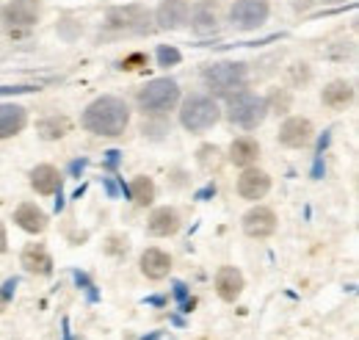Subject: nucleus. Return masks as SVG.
I'll use <instances>...</instances> for the list:
<instances>
[{
  "instance_id": "f257e3e1",
  "label": "nucleus",
  "mask_w": 359,
  "mask_h": 340,
  "mask_svg": "<svg viewBox=\"0 0 359 340\" xmlns=\"http://www.w3.org/2000/svg\"><path fill=\"white\" fill-rule=\"evenodd\" d=\"M83 128L94 136H105V138H116L122 136L130 125V108L122 97H100L94 100L89 108L83 111Z\"/></svg>"
},
{
  "instance_id": "f03ea898",
  "label": "nucleus",
  "mask_w": 359,
  "mask_h": 340,
  "mask_svg": "<svg viewBox=\"0 0 359 340\" xmlns=\"http://www.w3.org/2000/svg\"><path fill=\"white\" fill-rule=\"evenodd\" d=\"M180 103V86L172 78H155L147 86L138 89V105L144 114L161 117L169 114L175 105Z\"/></svg>"
},
{
  "instance_id": "7ed1b4c3",
  "label": "nucleus",
  "mask_w": 359,
  "mask_h": 340,
  "mask_svg": "<svg viewBox=\"0 0 359 340\" xmlns=\"http://www.w3.org/2000/svg\"><path fill=\"white\" fill-rule=\"evenodd\" d=\"M219 119H222V108L208 94H191L180 108V122L191 133H202V130L213 128Z\"/></svg>"
},
{
  "instance_id": "20e7f679",
  "label": "nucleus",
  "mask_w": 359,
  "mask_h": 340,
  "mask_svg": "<svg viewBox=\"0 0 359 340\" xmlns=\"http://www.w3.org/2000/svg\"><path fill=\"white\" fill-rule=\"evenodd\" d=\"M229 119L243 130H255L263 125V119L269 117V100L252 91H238L229 97Z\"/></svg>"
},
{
  "instance_id": "39448f33",
  "label": "nucleus",
  "mask_w": 359,
  "mask_h": 340,
  "mask_svg": "<svg viewBox=\"0 0 359 340\" xmlns=\"http://www.w3.org/2000/svg\"><path fill=\"white\" fill-rule=\"evenodd\" d=\"M205 84L219 97H232L246 89V67L238 61H222L205 70Z\"/></svg>"
},
{
  "instance_id": "423d86ee",
  "label": "nucleus",
  "mask_w": 359,
  "mask_h": 340,
  "mask_svg": "<svg viewBox=\"0 0 359 340\" xmlns=\"http://www.w3.org/2000/svg\"><path fill=\"white\" fill-rule=\"evenodd\" d=\"M39 11H42L39 0H11V3L3 6L0 20H3V25H6L8 31L17 34V31H28V28H34L36 20H39Z\"/></svg>"
},
{
  "instance_id": "0eeeda50",
  "label": "nucleus",
  "mask_w": 359,
  "mask_h": 340,
  "mask_svg": "<svg viewBox=\"0 0 359 340\" xmlns=\"http://www.w3.org/2000/svg\"><path fill=\"white\" fill-rule=\"evenodd\" d=\"M229 20L241 31H255L269 20V3L266 0H235L229 8Z\"/></svg>"
},
{
  "instance_id": "6e6552de",
  "label": "nucleus",
  "mask_w": 359,
  "mask_h": 340,
  "mask_svg": "<svg viewBox=\"0 0 359 340\" xmlns=\"http://www.w3.org/2000/svg\"><path fill=\"white\" fill-rule=\"evenodd\" d=\"M315 138V128L307 117H290L285 119V125L279 128V141L285 147H293V150H302L307 147Z\"/></svg>"
},
{
  "instance_id": "1a4fd4ad",
  "label": "nucleus",
  "mask_w": 359,
  "mask_h": 340,
  "mask_svg": "<svg viewBox=\"0 0 359 340\" xmlns=\"http://www.w3.org/2000/svg\"><path fill=\"white\" fill-rule=\"evenodd\" d=\"M235 188H238V194H241L243 200L257 202V200H263V197L271 191V177L263 169L246 166V169H243V174L238 177V185H235Z\"/></svg>"
},
{
  "instance_id": "9d476101",
  "label": "nucleus",
  "mask_w": 359,
  "mask_h": 340,
  "mask_svg": "<svg viewBox=\"0 0 359 340\" xmlns=\"http://www.w3.org/2000/svg\"><path fill=\"white\" fill-rule=\"evenodd\" d=\"M149 11L144 6H125V8H114L108 14V25L116 31H147L149 25Z\"/></svg>"
},
{
  "instance_id": "9b49d317",
  "label": "nucleus",
  "mask_w": 359,
  "mask_h": 340,
  "mask_svg": "<svg viewBox=\"0 0 359 340\" xmlns=\"http://www.w3.org/2000/svg\"><path fill=\"white\" fill-rule=\"evenodd\" d=\"M243 233L249 238H269L276 233V213L266 208V205H257L243 216Z\"/></svg>"
},
{
  "instance_id": "f8f14e48",
  "label": "nucleus",
  "mask_w": 359,
  "mask_h": 340,
  "mask_svg": "<svg viewBox=\"0 0 359 340\" xmlns=\"http://www.w3.org/2000/svg\"><path fill=\"white\" fill-rule=\"evenodd\" d=\"M243 288H246V280H243V274L235 266L219 268V274H216V294H219L222 301H235L243 294Z\"/></svg>"
},
{
  "instance_id": "ddd939ff",
  "label": "nucleus",
  "mask_w": 359,
  "mask_h": 340,
  "mask_svg": "<svg viewBox=\"0 0 359 340\" xmlns=\"http://www.w3.org/2000/svg\"><path fill=\"white\" fill-rule=\"evenodd\" d=\"M169 271H172V257L166 255L163 249H158V247L144 249V255H141V274L147 280H163V277H169Z\"/></svg>"
},
{
  "instance_id": "4468645a",
  "label": "nucleus",
  "mask_w": 359,
  "mask_h": 340,
  "mask_svg": "<svg viewBox=\"0 0 359 340\" xmlns=\"http://www.w3.org/2000/svg\"><path fill=\"white\" fill-rule=\"evenodd\" d=\"M188 11H191V6L185 0H163L158 6V14L155 17H158V25L161 28L177 31V28H182L188 22Z\"/></svg>"
},
{
  "instance_id": "2eb2a0df",
  "label": "nucleus",
  "mask_w": 359,
  "mask_h": 340,
  "mask_svg": "<svg viewBox=\"0 0 359 340\" xmlns=\"http://www.w3.org/2000/svg\"><path fill=\"white\" fill-rule=\"evenodd\" d=\"M20 263L25 266L28 274H39V277H47L53 271V257L45 249V244H28L20 255Z\"/></svg>"
},
{
  "instance_id": "dca6fc26",
  "label": "nucleus",
  "mask_w": 359,
  "mask_h": 340,
  "mask_svg": "<svg viewBox=\"0 0 359 340\" xmlns=\"http://www.w3.org/2000/svg\"><path fill=\"white\" fill-rule=\"evenodd\" d=\"M188 14H191V28L196 34H210V31L219 28V6L213 0L196 3L194 11H188Z\"/></svg>"
},
{
  "instance_id": "f3484780",
  "label": "nucleus",
  "mask_w": 359,
  "mask_h": 340,
  "mask_svg": "<svg viewBox=\"0 0 359 340\" xmlns=\"http://www.w3.org/2000/svg\"><path fill=\"white\" fill-rule=\"evenodd\" d=\"M28 122V114L22 105H14V103H0V138H11L17 136L20 130L25 128Z\"/></svg>"
},
{
  "instance_id": "a211bd4d",
  "label": "nucleus",
  "mask_w": 359,
  "mask_h": 340,
  "mask_svg": "<svg viewBox=\"0 0 359 340\" xmlns=\"http://www.w3.org/2000/svg\"><path fill=\"white\" fill-rule=\"evenodd\" d=\"M14 221H17L25 233H31V235H39V233L47 230V213L42 211V208H36L34 202H22V205L14 211Z\"/></svg>"
},
{
  "instance_id": "6ab92c4d",
  "label": "nucleus",
  "mask_w": 359,
  "mask_h": 340,
  "mask_svg": "<svg viewBox=\"0 0 359 340\" xmlns=\"http://www.w3.org/2000/svg\"><path fill=\"white\" fill-rule=\"evenodd\" d=\"M149 235H158V238H169L180 230V213L175 208H158V211L149 216V224H147Z\"/></svg>"
},
{
  "instance_id": "aec40b11",
  "label": "nucleus",
  "mask_w": 359,
  "mask_h": 340,
  "mask_svg": "<svg viewBox=\"0 0 359 340\" xmlns=\"http://www.w3.org/2000/svg\"><path fill=\"white\" fill-rule=\"evenodd\" d=\"M260 158V144L252 138V136H241V138H235L232 144H229V161L235 164V166H252L255 161Z\"/></svg>"
},
{
  "instance_id": "412c9836",
  "label": "nucleus",
  "mask_w": 359,
  "mask_h": 340,
  "mask_svg": "<svg viewBox=\"0 0 359 340\" xmlns=\"http://www.w3.org/2000/svg\"><path fill=\"white\" fill-rule=\"evenodd\" d=\"M31 185H34L36 194L50 197V194L58 191V185H61V174H58L55 166H50V164H39L36 169L31 171Z\"/></svg>"
},
{
  "instance_id": "4be33fe9",
  "label": "nucleus",
  "mask_w": 359,
  "mask_h": 340,
  "mask_svg": "<svg viewBox=\"0 0 359 340\" xmlns=\"http://www.w3.org/2000/svg\"><path fill=\"white\" fill-rule=\"evenodd\" d=\"M320 100H323L326 108H346L354 100V86L348 84V81H332L323 89Z\"/></svg>"
},
{
  "instance_id": "5701e85b",
  "label": "nucleus",
  "mask_w": 359,
  "mask_h": 340,
  "mask_svg": "<svg viewBox=\"0 0 359 340\" xmlns=\"http://www.w3.org/2000/svg\"><path fill=\"white\" fill-rule=\"evenodd\" d=\"M130 197H133L135 205H141V208L152 205L155 202V183L149 177L138 174V177H133V183H130Z\"/></svg>"
},
{
  "instance_id": "b1692460",
  "label": "nucleus",
  "mask_w": 359,
  "mask_h": 340,
  "mask_svg": "<svg viewBox=\"0 0 359 340\" xmlns=\"http://www.w3.org/2000/svg\"><path fill=\"white\" fill-rule=\"evenodd\" d=\"M39 133L45 138H61L69 133V119L67 117H50L45 122H39Z\"/></svg>"
},
{
  "instance_id": "393cba45",
  "label": "nucleus",
  "mask_w": 359,
  "mask_h": 340,
  "mask_svg": "<svg viewBox=\"0 0 359 340\" xmlns=\"http://www.w3.org/2000/svg\"><path fill=\"white\" fill-rule=\"evenodd\" d=\"M158 64H161V67H175V64H180V53L175 47L161 44V47H158Z\"/></svg>"
},
{
  "instance_id": "a878e982",
  "label": "nucleus",
  "mask_w": 359,
  "mask_h": 340,
  "mask_svg": "<svg viewBox=\"0 0 359 340\" xmlns=\"http://www.w3.org/2000/svg\"><path fill=\"white\" fill-rule=\"evenodd\" d=\"M138 64H147V58H144L141 53H135V55H130V58H125V61H122V70H138Z\"/></svg>"
},
{
  "instance_id": "bb28decb",
  "label": "nucleus",
  "mask_w": 359,
  "mask_h": 340,
  "mask_svg": "<svg viewBox=\"0 0 359 340\" xmlns=\"http://www.w3.org/2000/svg\"><path fill=\"white\" fill-rule=\"evenodd\" d=\"M6 249H8V238H6V227L0 224V255H3Z\"/></svg>"
},
{
  "instance_id": "cd10ccee",
  "label": "nucleus",
  "mask_w": 359,
  "mask_h": 340,
  "mask_svg": "<svg viewBox=\"0 0 359 340\" xmlns=\"http://www.w3.org/2000/svg\"><path fill=\"white\" fill-rule=\"evenodd\" d=\"M3 304H6V296H3V294H0V310H3Z\"/></svg>"
}]
</instances>
